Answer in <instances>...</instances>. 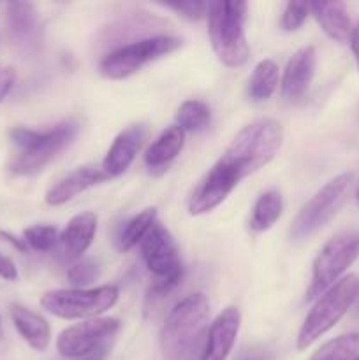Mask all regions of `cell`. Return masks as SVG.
<instances>
[{
    "label": "cell",
    "instance_id": "1",
    "mask_svg": "<svg viewBox=\"0 0 359 360\" xmlns=\"http://www.w3.org/2000/svg\"><path fill=\"white\" fill-rule=\"evenodd\" d=\"M282 141L284 129L280 123L273 118H259L239 130L215 167L238 185L277 157Z\"/></svg>",
    "mask_w": 359,
    "mask_h": 360
},
{
    "label": "cell",
    "instance_id": "2",
    "mask_svg": "<svg viewBox=\"0 0 359 360\" xmlns=\"http://www.w3.org/2000/svg\"><path fill=\"white\" fill-rule=\"evenodd\" d=\"M210 319V301L203 292L187 295L169 311L160 329L165 360H192Z\"/></svg>",
    "mask_w": 359,
    "mask_h": 360
},
{
    "label": "cell",
    "instance_id": "3",
    "mask_svg": "<svg viewBox=\"0 0 359 360\" xmlns=\"http://www.w3.org/2000/svg\"><path fill=\"white\" fill-rule=\"evenodd\" d=\"M80 123L76 120H67L49 130L16 127L11 130L9 137L20 153L11 164V171L20 176L37 174L73 144Z\"/></svg>",
    "mask_w": 359,
    "mask_h": 360
},
{
    "label": "cell",
    "instance_id": "4",
    "mask_svg": "<svg viewBox=\"0 0 359 360\" xmlns=\"http://www.w3.org/2000/svg\"><path fill=\"white\" fill-rule=\"evenodd\" d=\"M248 4L218 0L208 2V32L211 48L225 67H243L250 58V48L245 35Z\"/></svg>",
    "mask_w": 359,
    "mask_h": 360
},
{
    "label": "cell",
    "instance_id": "5",
    "mask_svg": "<svg viewBox=\"0 0 359 360\" xmlns=\"http://www.w3.org/2000/svg\"><path fill=\"white\" fill-rule=\"evenodd\" d=\"M358 285V278L354 274H348L336 281L333 287L327 288L320 297H317V302L312 306L301 329H299L298 343H296L299 352H305L306 348L312 347L319 338L329 333L344 319L345 313L355 302Z\"/></svg>",
    "mask_w": 359,
    "mask_h": 360
},
{
    "label": "cell",
    "instance_id": "6",
    "mask_svg": "<svg viewBox=\"0 0 359 360\" xmlns=\"http://www.w3.org/2000/svg\"><path fill=\"white\" fill-rule=\"evenodd\" d=\"M120 290L115 285L97 288H58L46 292L41 306L51 315L63 320L99 319L118 301Z\"/></svg>",
    "mask_w": 359,
    "mask_h": 360
},
{
    "label": "cell",
    "instance_id": "7",
    "mask_svg": "<svg viewBox=\"0 0 359 360\" xmlns=\"http://www.w3.org/2000/svg\"><path fill=\"white\" fill-rule=\"evenodd\" d=\"M352 179H354V176L351 172L338 174L336 178L329 179L301 207L291 227L292 243H303L310 239L338 213V210L344 206L345 199H347L348 190L352 186Z\"/></svg>",
    "mask_w": 359,
    "mask_h": 360
},
{
    "label": "cell",
    "instance_id": "8",
    "mask_svg": "<svg viewBox=\"0 0 359 360\" xmlns=\"http://www.w3.org/2000/svg\"><path fill=\"white\" fill-rule=\"evenodd\" d=\"M180 48H182V41L172 35H153V37L139 39L106 55L99 63V72L106 79H125L136 74L146 63L171 55Z\"/></svg>",
    "mask_w": 359,
    "mask_h": 360
},
{
    "label": "cell",
    "instance_id": "9",
    "mask_svg": "<svg viewBox=\"0 0 359 360\" xmlns=\"http://www.w3.org/2000/svg\"><path fill=\"white\" fill-rule=\"evenodd\" d=\"M141 253L146 269L153 276L151 294H169L180 283L183 273L178 246L171 232L164 225L155 224L146 238L141 241Z\"/></svg>",
    "mask_w": 359,
    "mask_h": 360
},
{
    "label": "cell",
    "instance_id": "10",
    "mask_svg": "<svg viewBox=\"0 0 359 360\" xmlns=\"http://www.w3.org/2000/svg\"><path fill=\"white\" fill-rule=\"evenodd\" d=\"M359 259V231H347L326 243L313 260L312 283L306 299L320 297L327 288L341 280V274Z\"/></svg>",
    "mask_w": 359,
    "mask_h": 360
},
{
    "label": "cell",
    "instance_id": "11",
    "mask_svg": "<svg viewBox=\"0 0 359 360\" xmlns=\"http://www.w3.org/2000/svg\"><path fill=\"white\" fill-rule=\"evenodd\" d=\"M118 319H90L67 327L56 340V350L65 359H81L101 345L109 343L118 333Z\"/></svg>",
    "mask_w": 359,
    "mask_h": 360
},
{
    "label": "cell",
    "instance_id": "12",
    "mask_svg": "<svg viewBox=\"0 0 359 360\" xmlns=\"http://www.w3.org/2000/svg\"><path fill=\"white\" fill-rule=\"evenodd\" d=\"M241 327V313L236 306H227L213 320L206 334L199 360H227Z\"/></svg>",
    "mask_w": 359,
    "mask_h": 360
},
{
    "label": "cell",
    "instance_id": "13",
    "mask_svg": "<svg viewBox=\"0 0 359 360\" xmlns=\"http://www.w3.org/2000/svg\"><path fill=\"white\" fill-rule=\"evenodd\" d=\"M317 53L312 46L298 49L287 62L282 77V95L285 101L296 102L308 91L315 76Z\"/></svg>",
    "mask_w": 359,
    "mask_h": 360
},
{
    "label": "cell",
    "instance_id": "14",
    "mask_svg": "<svg viewBox=\"0 0 359 360\" xmlns=\"http://www.w3.org/2000/svg\"><path fill=\"white\" fill-rule=\"evenodd\" d=\"M144 134L146 130L143 125H130L115 137L101 164L102 171L108 174V178H116V176L123 174L132 165L134 158L143 144Z\"/></svg>",
    "mask_w": 359,
    "mask_h": 360
},
{
    "label": "cell",
    "instance_id": "15",
    "mask_svg": "<svg viewBox=\"0 0 359 360\" xmlns=\"http://www.w3.org/2000/svg\"><path fill=\"white\" fill-rule=\"evenodd\" d=\"M106 179L109 178L102 171L101 164H88L83 165V167H77L76 171H73L69 176L60 179L55 186H51L48 190V193H46V202L49 206H62V204L69 202V200H73L80 193L87 192L92 186L106 181Z\"/></svg>",
    "mask_w": 359,
    "mask_h": 360
},
{
    "label": "cell",
    "instance_id": "16",
    "mask_svg": "<svg viewBox=\"0 0 359 360\" xmlns=\"http://www.w3.org/2000/svg\"><path fill=\"white\" fill-rule=\"evenodd\" d=\"M97 232V214L84 211L69 220L67 227L60 232L63 259L67 262H77L83 253L90 248Z\"/></svg>",
    "mask_w": 359,
    "mask_h": 360
},
{
    "label": "cell",
    "instance_id": "17",
    "mask_svg": "<svg viewBox=\"0 0 359 360\" xmlns=\"http://www.w3.org/2000/svg\"><path fill=\"white\" fill-rule=\"evenodd\" d=\"M310 14L317 20L324 34L333 41L345 44L351 41L352 27L351 14L344 2H310Z\"/></svg>",
    "mask_w": 359,
    "mask_h": 360
},
{
    "label": "cell",
    "instance_id": "18",
    "mask_svg": "<svg viewBox=\"0 0 359 360\" xmlns=\"http://www.w3.org/2000/svg\"><path fill=\"white\" fill-rule=\"evenodd\" d=\"M11 319H13L20 336L28 343V347L34 348L35 352H44L49 347L51 330H49L48 322L41 315L21 304H13L11 306Z\"/></svg>",
    "mask_w": 359,
    "mask_h": 360
},
{
    "label": "cell",
    "instance_id": "19",
    "mask_svg": "<svg viewBox=\"0 0 359 360\" xmlns=\"http://www.w3.org/2000/svg\"><path fill=\"white\" fill-rule=\"evenodd\" d=\"M185 132L178 125L168 127L144 153V165L150 171H164L183 150Z\"/></svg>",
    "mask_w": 359,
    "mask_h": 360
},
{
    "label": "cell",
    "instance_id": "20",
    "mask_svg": "<svg viewBox=\"0 0 359 360\" xmlns=\"http://www.w3.org/2000/svg\"><path fill=\"white\" fill-rule=\"evenodd\" d=\"M7 21H9L11 34L20 44L32 46L37 42L39 20L32 4L11 2L7 6Z\"/></svg>",
    "mask_w": 359,
    "mask_h": 360
},
{
    "label": "cell",
    "instance_id": "21",
    "mask_svg": "<svg viewBox=\"0 0 359 360\" xmlns=\"http://www.w3.org/2000/svg\"><path fill=\"white\" fill-rule=\"evenodd\" d=\"M155 224H157V210L155 207H146L136 217L127 220L120 229L118 238H116V246H118L120 252H130L134 246L139 245L146 238L148 232L153 229Z\"/></svg>",
    "mask_w": 359,
    "mask_h": 360
},
{
    "label": "cell",
    "instance_id": "22",
    "mask_svg": "<svg viewBox=\"0 0 359 360\" xmlns=\"http://www.w3.org/2000/svg\"><path fill=\"white\" fill-rule=\"evenodd\" d=\"M284 211V199L278 190H267L257 199L250 217V229L253 232H266L280 220Z\"/></svg>",
    "mask_w": 359,
    "mask_h": 360
},
{
    "label": "cell",
    "instance_id": "23",
    "mask_svg": "<svg viewBox=\"0 0 359 360\" xmlns=\"http://www.w3.org/2000/svg\"><path fill=\"white\" fill-rule=\"evenodd\" d=\"M280 79V69L273 60H260L248 81V97L253 102H264L275 94Z\"/></svg>",
    "mask_w": 359,
    "mask_h": 360
},
{
    "label": "cell",
    "instance_id": "24",
    "mask_svg": "<svg viewBox=\"0 0 359 360\" xmlns=\"http://www.w3.org/2000/svg\"><path fill=\"white\" fill-rule=\"evenodd\" d=\"M359 354V334L351 333L327 341L310 360H355Z\"/></svg>",
    "mask_w": 359,
    "mask_h": 360
},
{
    "label": "cell",
    "instance_id": "25",
    "mask_svg": "<svg viewBox=\"0 0 359 360\" xmlns=\"http://www.w3.org/2000/svg\"><path fill=\"white\" fill-rule=\"evenodd\" d=\"M211 122V111L204 102L201 101H185L178 109L176 115V125L183 132H201L206 129Z\"/></svg>",
    "mask_w": 359,
    "mask_h": 360
},
{
    "label": "cell",
    "instance_id": "26",
    "mask_svg": "<svg viewBox=\"0 0 359 360\" xmlns=\"http://www.w3.org/2000/svg\"><path fill=\"white\" fill-rule=\"evenodd\" d=\"M23 241L27 243L28 250L44 253L60 243V232L53 225H34L23 231Z\"/></svg>",
    "mask_w": 359,
    "mask_h": 360
},
{
    "label": "cell",
    "instance_id": "27",
    "mask_svg": "<svg viewBox=\"0 0 359 360\" xmlns=\"http://www.w3.org/2000/svg\"><path fill=\"white\" fill-rule=\"evenodd\" d=\"M162 6L175 11L178 16L189 21H199L208 14V2H201V0H172V2H164Z\"/></svg>",
    "mask_w": 359,
    "mask_h": 360
},
{
    "label": "cell",
    "instance_id": "28",
    "mask_svg": "<svg viewBox=\"0 0 359 360\" xmlns=\"http://www.w3.org/2000/svg\"><path fill=\"white\" fill-rule=\"evenodd\" d=\"M310 14V6L306 2H287L282 13L280 25L285 32H296L303 27Z\"/></svg>",
    "mask_w": 359,
    "mask_h": 360
},
{
    "label": "cell",
    "instance_id": "29",
    "mask_svg": "<svg viewBox=\"0 0 359 360\" xmlns=\"http://www.w3.org/2000/svg\"><path fill=\"white\" fill-rule=\"evenodd\" d=\"M97 276H99V267L92 259L77 260V262L70 267L69 273H67V278H69V281L76 288L87 287V285H90L92 281H95V278Z\"/></svg>",
    "mask_w": 359,
    "mask_h": 360
},
{
    "label": "cell",
    "instance_id": "30",
    "mask_svg": "<svg viewBox=\"0 0 359 360\" xmlns=\"http://www.w3.org/2000/svg\"><path fill=\"white\" fill-rule=\"evenodd\" d=\"M236 360H275V352L271 348L263 347V345H252L239 352Z\"/></svg>",
    "mask_w": 359,
    "mask_h": 360
},
{
    "label": "cell",
    "instance_id": "31",
    "mask_svg": "<svg viewBox=\"0 0 359 360\" xmlns=\"http://www.w3.org/2000/svg\"><path fill=\"white\" fill-rule=\"evenodd\" d=\"M14 81H16V70H14V67L0 63V102L13 90Z\"/></svg>",
    "mask_w": 359,
    "mask_h": 360
},
{
    "label": "cell",
    "instance_id": "32",
    "mask_svg": "<svg viewBox=\"0 0 359 360\" xmlns=\"http://www.w3.org/2000/svg\"><path fill=\"white\" fill-rule=\"evenodd\" d=\"M0 278L6 281H16L18 280V269L14 266L13 260L9 257L0 253Z\"/></svg>",
    "mask_w": 359,
    "mask_h": 360
},
{
    "label": "cell",
    "instance_id": "33",
    "mask_svg": "<svg viewBox=\"0 0 359 360\" xmlns=\"http://www.w3.org/2000/svg\"><path fill=\"white\" fill-rule=\"evenodd\" d=\"M0 239H2V241L11 243V245H13L16 250H20V252H27V250H28L27 243H25L23 239L14 238L13 234H9V232H6V231H0Z\"/></svg>",
    "mask_w": 359,
    "mask_h": 360
},
{
    "label": "cell",
    "instance_id": "34",
    "mask_svg": "<svg viewBox=\"0 0 359 360\" xmlns=\"http://www.w3.org/2000/svg\"><path fill=\"white\" fill-rule=\"evenodd\" d=\"M108 350H109V343H104L99 348H95V350H92L90 354L83 355L80 360H104L106 355H108Z\"/></svg>",
    "mask_w": 359,
    "mask_h": 360
},
{
    "label": "cell",
    "instance_id": "35",
    "mask_svg": "<svg viewBox=\"0 0 359 360\" xmlns=\"http://www.w3.org/2000/svg\"><path fill=\"white\" fill-rule=\"evenodd\" d=\"M351 48H352V53H354V58L355 62H358V67H359V21L355 23L354 30H352V35H351Z\"/></svg>",
    "mask_w": 359,
    "mask_h": 360
},
{
    "label": "cell",
    "instance_id": "36",
    "mask_svg": "<svg viewBox=\"0 0 359 360\" xmlns=\"http://www.w3.org/2000/svg\"><path fill=\"white\" fill-rule=\"evenodd\" d=\"M355 304L359 306V285H358V295H355Z\"/></svg>",
    "mask_w": 359,
    "mask_h": 360
},
{
    "label": "cell",
    "instance_id": "37",
    "mask_svg": "<svg viewBox=\"0 0 359 360\" xmlns=\"http://www.w3.org/2000/svg\"><path fill=\"white\" fill-rule=\"evenodd\" d=\"M355 199H358V202H359V190H358V193H355Z\"/></svg>",
    "mask_w": 359,
    "mask_h": 360
},
{
    "label": "cell",
    "instance_id": "38",
    "mask_svg": "<svg viewBox=\"0 0 359 360\" xmlns=\"http://www.w3.org/2000/svg\"><path fill=\"white\" fill-rule=\"evenodd\" d=\"M0 338H2V323H0Z\"/></svg>",
    "mask_w": 359,
    "mask_h": 360
},
{
    "label": "cell",
    "instance_id": "39",
    "mask_svg": "<svg viewBox=\"0 0 359 360\" xmlns=\"http://www.w3.org/2000/svg\"><path fill=\"white\" fill-rule=\"evenodd\" d=\"M355 360H359V357H358V359H355Z\"/></svg>",
    "mask_w": 359,
    "mask_h": 360
}]
</instances>
